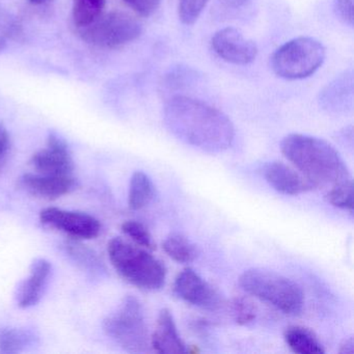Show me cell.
<instances>
[{"label": "cell", "instance_id": "1", "mask_svg": "<svg viewBox=\"0 0 354 354\" xmlns=\"http://www.w3.org/2000/svg\"><path fill=\"white\" fill-rule=\"evenodd\" d=\"M163 122L177 140L204 152H223L235 138V128L227 115L184 95H175L167 100Z\"/></svg>", "mask_w": 354, "mask_h": 354}, {"label": "cell", "instance_id": "28", "mask_svg": "<svg viewBox=\"0 0 354 354\" xmlns=\"http://www.w3.org/2000/svg\"><path fill=\"white\" fill-rule=\"evenodd\" d=\"M124 3L142 17H150L158 9L161 0H123Z\"/></svg>", "mask_w": 354, "mask_h": 354}, {"label": "cell", "instance_id": "4", "mask_svg": "<svg viewBox=\"0 0 354 354\" xmlns=\"http://www.w3.org/2000/svg\"><path fill=\"white\" fill-rule=\"evenodd\" d=\"M242 289L290 316L301 314L304 294L301 288L288 277L264 268H250L239 277Z\"/></svg>", "mask_w": 354, "mask_h": 354}, {"label": "cell", "instance_id": "19", "mask_svg": "<svg viewBox=\"0 0 354 354\" xmlns=\"http://www.w3.org/2000/svg\"><path fill=\"white\" fill-rule=\"evenodd\" d=\"M165 254L176 262L188 264L198 256V248L188 238L179 233H171L162 243Z\"/></svg>", "mask_w": 354, "mask_h": 354}, {"label": "cell", "instance_id": "25", "mask_svg": "<svg viewBox=\"0 0 354 354\" xmlns=\"http://www.w3.org/2000/svg\"><path fill=\"white\" fill-rule=\"evenodd\" d=\"M209 0H179L178 16L185 26H192L200 18Z\"/></svg>", "mask_w": 354, "mask_h": 354}, {"label": "cell", "instance_id": "9", "mask_svg": "<svg viewBox=\"0 0 354 354\" xmlns=\"http://www.w3.org/2000/svg\"><path fill=\"white\" fill-rule=\"evenodd\" d=\"M174 292L186 304L207 310H216L223 306V298L212 285L192 268H185L177 275Z\"/></svg>", "mask_w": 354, "mask_h": 354}, {"label": "cell", "instance_id": "17", "mask_svg": "<svg viewBox=\"0 0 354 354\" xmlns=\"http://www.w3.org/2000/svg\"><path fill=\"white\" fill-rule=\"evenodd\" d=\"M283 339L288 347L298 354H324L322 343L310 329L293 325L286 328Z\"/></svg>", "mask_w": 354, "mask_h": 354}, {"label": "cell", "instance_id": "26", "mask_svg": "<svg viewBox=\"0 0 354 354\" xmlns=\"http://www.w3.org/2000/svg\"><path fill=\"white\" fill-rule=\"evenodd\" d=\"M231 312L234 320L239 325L250 324L257 317L256 306L244 297L234 298L232 300Z\"/></svg>", "mask_w": 354, "mask_h": 354}, {"label": "cell", "instance_id": "3", "mask_svg": "<svg viewBox=\"0 0 354 354\" xmlns=\"http://www.w3.org/2000/svg\"><path fill=\"white\" fill-rule=\"evenodd\" d=\"M107 252L113 268L131 285L148 291H156L165 286V264L142 246L115 237L109 242Z\"/></svg>", "mask_w": 354, "mask_h": 354}, {"label": "cell", "instance_id": "18", "mask_svg": "<svg viewBox=\"0 0 354 354\" xmlns=\"http://www.w3.org/2000/svg\"><path fill=\"white\" fill-rule=\"evenodd\" d=\"M155 192L152 179L144 171H136L130 180L128 206L131 210H142L152 202Z\"/></svg>", "mask_w": 354, "mask_h": 354}, {"label": "cell", "instance_id": "6", "mask_svg": "<svg viewBox=\"0 0 354 354\" xmlns=\"http://www.w3.org/2000/svg\"><path fill=\"white\" fill-rule=\"evenodd\" d=\"M325 55L322 43L310 37H298L273 53L270 67L275 75L283 80H304L323 65Z\"/></svg>", "mask_w": 354, "mask_h": 354}, {"label": "cell", "instance_id": "23", "mask_svg": "<svg viewBox=\"0 0 354 354\" xmlns=\"http://www.w3.org/2000/svg\"><path fill=\"white\" fill-rule=\"evenodd\" d=\"M66 252L80 265L82 268L88 269L90 272H97L100 268V262L94 252L78 242H68L65 245Z\"/></svg>", "mask_w": 354, "mask_h": 354}, {"label": "cell", "instance_id": "13", "mask_svg": "<svg viewBox=\"0 0 354 354\" xmlns=\"http://www.w3.org/2000/svg\"><path fill=\"white\" fill-rule=\"evenodd\" d=\"M21 184L28 192L35 196L46 200H57L75 189L76 180L73 175L26 174L22 176Z\"/></svg>", "mask_w": 354, "mask_h": 354}, {"label": "cell", "instance_id": "20", "mask_svg": "<svg viewBox=\"0 0 354 354\" xmlns=\"http://www.w3.org/2000/svg\"><path fill=\"white\" fill-rule=\"evenodd\" d=\"M34 335L26 329L5 328L0 330V353H19L32 343Z\"/></svg>", "mask_w": 354, "mask_h": 354}, {"label": "cell", "instance_id": "27", "mask_svg": "<svg viewBox=\"0 0 354 354\" xmlns=\"http://www.w3.org/2000/svg\"><path fill=\"white\" fill-rule=\"evenodd\" d=\"M17 24L11 14L0 6V49H3L7 40L15 35Z\"/></svg>", "mask_w": 354, "mask_h": 354}, {"label": "cell", "instance_id": "15", "mask_svg": "<svg viewBox=\"0 0 354 354\" xmlns=\"http://www.w3.org/2000/svg\"><path fill=\"white\" fill-rule=\"evenodd\" d=\"M51 272V264L45 259H37L28 277L20 283L16 293L17 304L21 308H32L40 301Z\"/></svg>", "mask_w": 354, "mask_h": 354}, {"label": "cell", "instance_id": "33", "mask_svg": "<svg viewBox=\"0 0 354 354\" xmlns=\"http://www.w3.org/2000/svg\"><path fill=\"white\" fill-rule=\"evenodd\" d=\"M30 1L34 5H42V3H46L47 0H30Z\"/></svg>", "mask_w": 354, "mask_h": 354}, {"label": "cell", "instance_id": "5", "mask_svg": "<svg viewBox=\"0 0 354 354\" xmlns=\"http://www.w3.org/2000/svg\"><path fill=\"white\" fill-rule=\"evenodd\" d=\"M103 330L129 353L149 351L150 337L144 308L134 296H126L119 308L105 318Z\"/></svg>", "mask_w": 354, "mask_h": 354}, {"label": "cell", "instance_id": "10", "mask_svg": "<svg viewBox=\"0 0 354 354\" xmlns=\"http://www.w3.org/2000/svg\"><path fill=\"white\" fill-rule=\"evenodd\" d=\"M211 47L223 61L238 66L252 64L259 53L256 43L234 28L215 32L211 39Z\"/></svg>", "mask_w": 354, "mask_h": 354}, {"label": "cell", "instance_id": "29", "mask_svg": "<svg viewBox=\"0 0 354 354\" xmlns=\"http://www.w3.org/2000/svg\"><path fill=\"white\" fill-rule=\"evenodd\" d=\"M335 12L347 26H353V0H335Z\"/></svg>", "mask_w": 354, "mask_h": 354}, {"label": "cell", "instance_id": "24", "mask_svg": "<svg viewBox=\"0 0 354 354\" xmlns=\"http://www.w3.org/2000/svg\"><path fill=\"white\" fill-rule=\"evenodd\" d=\"M122 231L126 236L131 238L138 245L150 250L156 248L152 235L142 223L136 221H125L122 225Z\"/></svg>", "mask_w": 354, "mask_h": 354}, {"label": "cell", "instance_id": "2", "mask_svg": "<svg viewBox=\"0 0 354 354\" xmlns=\"http://www.w3.org/2000/svg\"><path fill=\"white\" fill-rule=\"evenodd\" d=\"M281 150L314 188H324L327 192L352 179L339 153L322 138L289 134L281 140Z\"/></svg>", "mask_w": 354, "mask_h": 354}, {"label": "cell", "instance_id": "14", "mask_svg": "<svg viewBox=\"0 0 354 354\" xmlns=\"http://www.w3.org/2000/svg\"><path fill=\"white\" fill-rule=\"evenodd\" d=\"M320 106L328 113H345L353 103V73L352 70L344 72L319 95Z\"/></svg>", "mask_w": 354, "mask_h": 354}, {"label": "cell", "instance_id": "21", "mask_svg": "<svg viewBox=\"0 0 354 354\" xmlns=\"http://www.w3.org/2000/svg\"><path fill=\"white\" fill-rule=\"evenodd\" d=\"M106 0H73V21L78 28L92 24L102 14Z\"/></svg>", "mask_w": 354, "mask_h": 354}, {"label": "cell", "instance_id": "31", "mask_svg": "<svg viewBox=\"0 0 354 354\" xmlns=\"http://www.w3.org/2000/svg\"><path fill=\"white\" fill-rule=\"evenodd\" d=\"M250 0H219L223 8L227 10H239L245 7Z\"/></svg>", "mask_w": 354, "mask_h": 354}, {"label": "cell", "instance_id": "32", "mask_svg": "<svg viewBox=\"0 0 354 354\" xmlns=\"http://www.w3.org/2000/svg\"><path fill=\"white\" fill-rule=\"evenodd\" d=\"M354 352V339L353 337H350L348 339H344L343 343L339 346V354H352Z\"/></svg>", "mask_w": 354, "mask_h": 354}, {"label": "cell", "instance_id": "8", "mask_svg": "<svg viewBox=\"0 0 354 354\" xmlns=\"http://www.w3.org/2000/svg\"><path fill=\"white\" fill-rule=\"evenodd\" d=\"M43 225L67 234L75 239H94L101 232L100 221L88 213L50 208L41 211Z\"/></svg>", "mask_w": 354, "mask_h": 354}, {"label": "cell", "instance_id": "30", "mask_svg": "<svg viewBox=\"0 0 354 354\" xmlns=\"http://www.w3.org/2000/svg\"><path fill=\"white\" fill-rule=\"evenodd\" d=\"M10 151V136L3 124H0V167L7 158Z\"/></svg>", "mask_w": 354, "mask_h": 354}, {"label": "cell", "instance_id": "12", "mask_svg": "<svg viewBox=\"0 0 354 354\" xmlns=\"http://www.w3.org/2000/svg\"><path fill=\"white\" fill-rule=\"evenodd\" d=\"M263 175L273 189L286 196H299L315 189L300 171L281 161L267 163Z\"/></svg>", "mask_w": 354, "mask_h": 354}, {"label": "cell", "instance_id": "11", "mask_svg": "<svg viewBox=\"0 0 354 354\" xmlns=\"http://www.w3.org/2000/svg\"><path fill=\"white\" fill-rule=\"evenodd\" d=\"M30 163L37 173L43 175H73L74 163L69 148L55 133L49 134L46 147L35 153Z\"/></svg>", "mask_w": 354, "mask_h": 354}, {"label": "cell", "instance_id": "7", "mask_svg": "<svg viewBox=\"0 0 354 354\" xmlns=\"http://www.w3.org/2000/svg\"><path fill=\"white\" fill-rule=\"evenodd\" d=\"M78 30L88 44L104 49L121 48L142 35L140 22L124 12L101 14L92 24Z\"/></svg>", "mask_w": 354, "mask_h": 354}, {"label": "cell", "instance_id": "22", "mask_svg": "<svg viewBox=\"0 0 354 354\" xmlns=\"http://www.w3.org/2000/svg\"><path fill=\"white\" fill-rule=\"evenodd\" d=\"M325 198L329 204L348 212H353V181L352 179L327 190Z\"/></svg>", "mask_w": 354, "mask_h": 354}, {"label": "cell", "instance_id": "16", "mask_svg": "<svg viewBox=\"0 0 354 354\" xmlns=\"http://www.w3.org/2000/svg\"><path fill=\"white\" fill-rule=\"evenodd\" d=\"M150 343L157 353H187V347L178 333L173 314L169 308H163L159 313L156 329L150 337Z\"/></svg>", "mask_w": 354, "mask_h": 354}]
</instances>
